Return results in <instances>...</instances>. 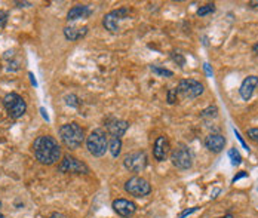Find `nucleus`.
Wrapping results in <instances>:
<instances>
[{
  "instance_id": "obj_1",
  "label": "nucleus",
  "mask_w": 258,
  "mask_h": 218,
  "mask_svg": "<svg viewBox=\"0 0 258 218\" xmlns=\"http://www.w3.org/2000/svg\"><path fill=\"white\" fill-rule=\"evenodd\" d=\"M33 153L42 165H54L61 157V147L50 135H40L33 143Z\"/></svg>"
},
{
  "instance_id": "obj_2",
  "label": "nucleus",
  "mask_w": 258,
  "mask_h": 218,
  "mask_svg": "<svg viewBox=\"0 0 258 218\" xmlns=\"http://www.w3.org/2000/svg\"><path fill=\"white\" fill-rule=\"evenodd\" d=\"M58 132H60V138H61L63 144L69 150L79 148L83 144V141H85V132H83L82 126L77 125L76 122L63 125Z\"/></svg>"
},
{
  "instance_id": "obj_3",
  "label": "nucleus",
  "mask_w": 258,
  "mask_h": 218,
  "mask_svg": "<svg viewBox=\"0 0 258 218\" xmlns=\"http://www.w3.org/2000/svg\"><path fill=\"white\" fill-rule=\"evenodd\" d=\"M86 147H88V151L95 157L104 156L106 151L109 150V138L106 132L101 129L92 131L89 137L86 138Z\"/></svg>"
},
{
  "instance_id": "obj_4",
  "label": "nucleus",
  "mask_w": 258,
  "mask_h": 218,
  "mask_svg": "<svg viewBox=\"0 0 258 218\" xmlns=\"http://www.w3.org/2000/svg\"><path fill=\"white\" fill-rule=\"evenodd\" d=\"M3 105L6 108L9 118H12V119H20L21 116H24V113L27 110V104H25L24 98L15 92H11L3 98Z\"/></svg>"
},
{
  "instance_id": "obj_5",
  "label": "nucleus",
  "mask_w": 258,
  "mask_h": 218,
  "mask_svg": "<svg viewBox=\"0 0 258 218\" xmlns=\"http://www.w3.org/2000/svg\"><path fill=\"white\" fill-rule=\"evenodd\" d=\"M171 160L172 165L178 170H188L193 165V154L191 150L186 144H178L172 151H171Z\"/></svg>"
},
{
  "instance_id": "obj_6",
  "label": "nucleus",
  "mask_w": 258,
  "mask_h": 218,
  "mask_svg": "<svg viewBox=\"0 0 258 218\" xmlns=\"http://www.w3.org/2000/svg\"><path fill=\"white\" fill-rule=\"evenodd\" d=\"M147 154L145 151H132L125 156L123 165L131 172H142L147 168Z\"/></svg>"
},
{
  "instance_id": "obj_7",
  "label": "nucleus",
  "mask_w": 258,
  "mask_h": 218,
  "mask_svg": "<svg viewBox=\"0 0 258 218\" xmlns=\"http://www.w3.org/2000/svg\"><path fill=\"white\" fill-rule=\"evenodd\" d=\"M125 190L126 193H129L131 196L135 197H144L147 194H150L151 192V186L147 180L141 178V177H132L125 183Z\"/></svg>"
},
{
  "instance_id": "obj_8",
  "label": "nucleus",
  "mask_w": 258,
  "mask_h": 218,
  "mask_svg": "<svg viewBox=\"0 0 258 218\" xmlns=\"http://www.w3.org/2000/svg\"><path fill=\"white\" fill-rule=\"evenodd\" d=\"M58 170L60 172H64V174H89V168L85 163L70 154L63 157L61 163L58 165Z\"/></svg>"
},
{
  "instance_id": "obj_9",
  "label": "nucleus",
  "mask_w": 258,
  "mask_h": 218,
  "mask_svg": "<svg viewBox=\"0 0 258 218\" xmlns=\"http://www.w3.org/2000/svg\"><path fill=\"white\" fill-rule=\"evenodd\" d=\"M177 91L183 98L193 99V98H197L203 94V85L194 79H184L180 82Z\"/></svg>"
},
{
  "instance_id": "obj_10",
  "label": "nucleus",
  "mask_w": 258,
  "mask_h": 218,
  "mask_svg": "<svg viewBox=\"0 0 258 218\" xmlns=\"http://www.w3.org/2000/svg\"><path fill=\"white\" fill-rule=\"evenodd\" d=\"M129 12H131L129 8H119V9L110 11L104 17V20H102V25L106 27V30L112 31V33H116L119 30V21L125 20L129 15Z\"/></svg>"
},
{
  "instance_id": "obj_11",
  "label": "nucleus",
  "mask_w": 258,
  "mask_h": 218,
  "mask_svg": "<svg viewBox=\"0 0 258 218\" xmlns=\"http://www.w3.org/2000/svg\"><path fill=\"white\" fill-rule=\"evenodd\" d=\"M169 153H171L169 140L165 135L158 137L156 141H154V144H153V157L156 159L158 162H164V160H166Z\"/></svg>"
},
{
  "instance_id": "obj_12",
  "label": "nucleus",
  "mask_w": 258,
  "mask_h": 218,
  "mask_svg": "<svg viewBox=\"0 0 258 218\" xmlns=\"http://www.w3.org/2000/svg\"><path fill=\"white\" fill-rule=\"evenodd\" d=\"M113 209L116 214H119L123 218H129L135 214L137 211V205L128 199H116L113 202Z\"/></svg>"
},
{
  "instance_id": "obj_13",
  "label": "nucleus",
  "mask_w": 258,
  "mask_h": 218,
  "mask_svg": "<svg viewBox=\"0 0 258 218\" xmlns=\"http://www.w3.org/2000/svg\"><path fill=\"white\" fill-rule=\"evenodd\" d=\"M226 145V138L220 134H211L205 138V147L212 153H220Z\"/></svg>"
},
{
  "instance_id": "obj_14",
  "label": "nucleus",
  "mask_w": 258,
  "mask_h": 218,
  "mask_svg": "<svg viewBox=\"0 0 258 218\" xmlns=\"http://www.w3.org/2000/svg\"><path fill=\"white\" fill-rule=\"evenodd\" d=\"M258 86V77L257 76H248L242 85H240V89H239V94L240 97L245 99V101H249L252 94H254V89Z\"/></svg>"
},
{
  "instance_id": "obj_15",
  "label": "nucleus",
  "mask_w": 258,
  "mask_h": 218,
  "mask_svg": "<svg viewBox=\"0 0 258 218\" xmlns=\"http://www.w3.org/2000/svg\"><path fill=\"white\" fill-rule=\"evenodd\" d=\"M128 128H129V123L120 119H113L107 123V132L115 138H120L128 131Z\"/></svg>"
},
{
  "instance_id": "obj_16",
  "label": "nucleus",
  "mask_w": 258,
  "mask_h": 218,
  "mask_svg": "<svg viewBox=\"0 0 258 218\" xmlns=\"http://www.w3.org/2000/svg\"><path fill=\"white\" fill-rule=\"evenodd\" d=\"M91 8L86 5H76L73 6L69 14H67V20L69 21H76V20H82V18H88L91 15Z\"/></svg>"
},
{
  "instance_id": "obj_17",
  "label": "nucleus",
  "mask_w": 258,
  "mask_h": 218,
  "mask_svg": "<svg viewBox=\"0 0 258 218\" xmlns=\"http://www.w3.org/2000/svg\"><path fill=\"white\" fill-rule=\"evenodd\" d=\"M86 33H88V27H83V28H79V27H66V28H64V36H66V39H69V40H71V42L82 39Z\"/></svg>"
},
{
  "instance_id": "obj_18",
  "label": "nucleus",
  "mask_w": 258,
  "mask_h": 218,
  "mask_svg": "<svg viewBox=\"0 0 258 218\" xmlns=\"http://www.w3.org/2000/svg\"><path fill=\"white\" fill-rule=\"evenodd\" d=\"M120 148H122V141L120 138H115L112 137V140L109 141V150L112 153L113 157H117L120 154Z\"/></svg>"
},
{
  "instance_id": "obj_19",
  "label": "nucleus",
  "mask_w": 258,
  "mask_h": 218,
  "mask_svg": "<svg viewBox=\"0 0 258 218\" xmlns=\"http://www.w3.org/2000/svg\"><path fill=\"white\" fill-rule=\"evenodd\" d=\"M150 69H151L153 73H156V74H159V76H166V77H172V76H174V73H172L171 70H166V69L159 67V66H151Z\"/></svg>"
},
{
  "instance_id": "obj_20",
  "label": "nucleus",
  "mask_w": 258,
  "mask_h": 218,
  "mask_svg": "<svg viewBox=\"0 0 258 218\" xmlns=\"http://www.w3.org/2000/svg\"><path fill=\"white\" fill-rule=\"evenodd\" d=\"M215 11V5L214 3H210V5H205L202 8L197 9V15L199 17H205V15H208V14H212Z\"/></svg>"
},
{
  "instance_id": "obj_21",
  "label": "nucleus",
  "mask_w": 258,
  "mask_h": 218,
  "mask_svg": "<svg viewBox=\"0 0 258 218\" xmlns=\"http://www.w3.org/2000/svg\"><path fill=\"white\" fill-rule=\"evenodd\" d=\"M217 113H218V108L215 105H212V107H208L206 110L202 112V118H217Z\"/></svg>"
},
{
  "instance_id": "obj_22",
  "label": "nucleus",
  "mask_w": 258,
  "mask_h": 218,
  "mask_svg": "<svg viewBox=\"0 0 258 218\" xmlns=\"http://www.w3.org/2000/svg\"><path fill=\"white\" fill-rule=\"evenodd\" d=\"M229 157L232 159V163L236 167V165H239V163L242 162V157H240V154L237 153V150L236 148H232L230 151H229Z\"/></svg>"
},
{
  "instance_id": "obj_23",
  "label": "nucleus",
  "mask_w": 258,
  "mask_h": 218,
  "mask_svg": "<svg viewBox=\"0 0 258 218\" xmlns=\"http://www.w3.org/2000/svg\"><path fill=\"white\" fill-rule=\"evenodd\" d=\"M248 137H249L254 143L258 144V128H251V129H248Z\"/></svg>"
},
{
  "instance_id": "obj_24",
  "label": "nucleus",
  "mask_w": 258,
  "mask_h": 218,
  "mask_svg": "<svg viewBox=\"0 0 258 218\" xmlns=\"http://www.w3.org/2000/svg\"><path fill=\"white\" fill-rule=\"evenodd\" d=\"M6 23H8V12H5V11H0V28L5 27V25H6Z\"/></svg>"
},
{
  "instance_id": "obj_25",
  "label": "nucleus",
  "mask_w": 258,
  "mask_h": 218,
  "mask_svg": "<svg viewBox=\"0 0 258 218\" xmlns=\"http://www.w3.org/2000/svg\"><path fill=\"white\" fill-rule=\"evenodd\" d=\"M177 94H178L177 89H171V91L168 92V102H169V104H174V102L177 101V99H175Z\"/></svg>"
},
{
  "instance_id": "obj_26",
  "label": "nucleus",
  "mask_w": 258,
  "mask_h": 218,
  "mask_svg": "<svg viewBox=\"0 0 258 218\" xmlns=\"http://www.w3.org/2000/svg\"><path fill=\"white\" fill-rule=\"evenodd\" d=\"M199 208H191V209H187V211H184L183 214H180V217L178 218H184V217H187V215H190V214H193V212H196Z\"/></svg>"
},
{
  "instance_id": "obj_27",
  "label": "nucleus",
  "mask_w": 258,
  "mask_h": 218,
  "mask_svg": "<svg viewBox=\"0 0 258 218\" xmlns=\"http://www.w3.org/2000/svg\"><path fill=\"white\" fill-rule=\"evenodd\" d=\"M15 5H17L18 8H25V6H31V3H30V2H15Z\"/></svg>"
},
{
  "instance_id": "obj_28",
  "label": "nucleus",
  "mask_w": 258,
  "mask_h": 218,
  "mask_svg": "<svg viewBox=\"0 0 258 218\" xmlns=\"http://www.w3.org/2000/svg\"><path fill=\"white\" fill-rule=\"evenodd\" d=\"M49 218H66V217H64L63 214H58V212H54V214H52V215H50Z\"/></svg>"
},
{
  "instance_id": "obj_29",
  "label": "nucleus",
  "mask_w": 258,
  "mask_h": 218,
  "mask_svg": "<svg viewBox=\"0 0 258 218\" xmlns=\"http://www.w3.org/2000/svg\"><path fill=\"white\" fill-rule=\"evenodd\" d=\"M242 177H246V174H245V172H242V174H239V175H236V177L233 178V183H236V181H237L239 178H242Z\"/></svg>"
},
{
  "instance_id": "obj_30",
  "label": "nucleus",
  "mask_w": 258,
  "mask_h": 218,
  "mask_svg": "<svg viewBox=\"0 0 258 218\" xmlns=\"http://www.w3.org/2000/svg\"><path fill=\"white\" fill-rule=\"evenodd\" d=\"M252 50H254V52L257 53V55H258V42H257V43L254 45V48H252Z\"/></svg>"
},
{
  "instance_id": "obj_31",
  "label": "nucleus",
  "mask_w": 258,
  "mask_h": 218,
  "mask_svg": "<svg viewBox=\"0 0 258 218\" xmlns=\"http://www.w3.org/2000/svg\"><path fill=\"white\" fill-rule=\"evenodd\" d=\"M249 6H254V8H258V2H249Z\"/></svg>"
},
{
  "instance_id": "obj_32",
  "label": "nucleus",
  "mask_w": 258,
  "mask_h": 218,
  "mask_svg": "<svg viewBox=\"0 0 258 218\" xmlns=\"http://www.w3.org/2000/svg\"><path fill=\"white\" fill-rule=\"evenodd\" d=\"M30 77H31V82H33V85H34V86H36V85H37V83H36V79H34V76H33V74H31V73H30Z\"/></svg>"
},
{
  "instance_id": "obj_33",
  "label": "nucleus",
  "mask_w": 258,
  "mask_h": 218,
  "mask_svg": "<svg viewBox=\"0 0 258 218\" xmlns=\"http://www.w3.org/2000/svg\"><path fill=\"white\" fill-rule=\"evenodd\" d=\"M220 218H233V215H232V214H227L226 217H220Z\"/></svg>"
},
{
  "instance_id": "obj_34",
  "label": "nucleus",
  "mask_w": 258,
  "mask_h": 218,
  "mask_svg": "<svg viewBox=\"0 0 258 218\" xmlns=\"http://www.w3.org/2000/svg\"><path fill=\"white\" fill-rule=\"evenodd\" d=\"M0 218H5V217H3V215H2V214H0Z\"/></svg>"
}]
</instances>
